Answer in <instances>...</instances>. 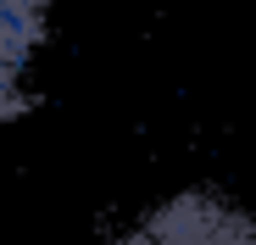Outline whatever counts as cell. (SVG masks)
Returning a JSON list of instances; mask_svg holds the SVG:
<instances>
[{
    "label": "cell",
    "mask_w": 256,
    "mask_h": 245,
    "mask_svg": "<svg viewBox=\"0 0 256 245\" xmlns=\"http://www.w3.org/2000/svg\"><path fill=\"white\" fill-rule=\"evenodd\" d=\"M50 12L45 0H0V84H17L28 56L45 45Z\"/></svg>",
    "instance_id": "7a4b0ae2"
},
{
    "label": "cell",
    "mask_w": 256,
    "mask_h": 245,
    "mask_svg": "<svg viewBox=\"0 0 256 245\" xmlns=\"http://www.w3.org/2000/svg\"><path fill=\"white\" fill-rule=\"evenodd\" d=\"M28 112V95H22V84H0V128L6 122H17Z\"/></svg>",
    "instance_id": "3957f363"
},
{
    "label": "cell",
    "mask_w": 256,
    "mask_h": 245,
    "mask_svg": "<svg viewBox=\"0 0 256 245\" xmlns=\"http://www.w3.org/2000/svg\"><path fill=\"white\" fill-rule=\"evenodd\" d=\"M117 245H256V212L218 190H178L156 200Z\"/></svg>",
    "instance_id": "6da1fadb"
}]
</instances>
